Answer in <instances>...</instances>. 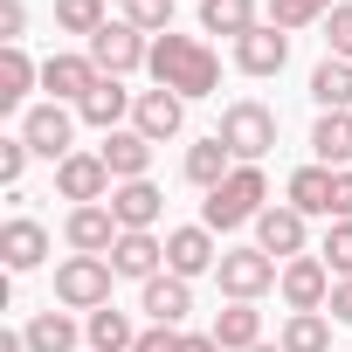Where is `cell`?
<instances>
[{
  "mask_svg": "<svg viewBox=\"0 0 352 352\" xmlns=\"http://www.w3.org/2000/svg\"><path fill=\"white\" fill-rule=\"evenodd\" d=\"M152 83L173 90V97H214L221 90V56L201 42V35H152Z\"/></svg>",
  "mask_w": 352,
  "mask_h": 352,
  "instance_id": "1",
  "label": "cell"
},
{
  "mask_svg": "<svg viewBox=\"0 0 352 352\" xmlns=\"http://www.w3.org/2000/svg\"><path fill=\"white\" fill-rule=\"evenodd\" d=\"M263 208H270V173H263V166H235L228 180L201 201V221H208L214 235H228V228H256Z\"/></svg>",
  "mask_w": 352,
  "mask_h": 352,
  "instance_id": "2",
  "label": "cell"
},
{
  "mask_svg": "<svg viewBox=\"0 0 352 352\" xmlns=\"http://www.w3.org/2000/svg\"><path fill=\"white\" fill-rule=\"evenodd\" d=\"M221 145L235 152V166H263L270 145H276V111L256 104V97H235V104L221 111Z\"/></svg>",
  "mask_w": 352,
  "mask_h": 352,
  "instance_id": "3",
  "label": "cell"
},
{
  "mask_svg": "<svg viewBox=\"0 0 352 352\" xmlns=\"http://www.w3.org/2000/svg\"><path fill=\"white\" fill-rule=\"evenodd\" d=\"M111 283H118V270H111V256H63L56 263V304L63 311H104L111 304Z\"/></svg>",
  "mask_w": 352,
  "mask_h": 352,
  "instance_id": "4",
  "label": "cell"
},
{
  "mask_svg": "<svg viewBox=\"0 0 352 352\" xmlns=\"http://www.w3.org/2000/svg\"><path fill=\"white\" fill-rule=\"evenodd\" d=\"M83 49H90V63H97L104 76H138V69L152 63V35H138L124 14H118V21H104Z\"/></svg>",
  "mask_w": 352,
  "mask_h": 352,
  "instance_id": "5",
  "label": "cell"
},
{
  "mask_svg": "<svg viewBox=\"0 0 352 352\" xmlns=\"http://www.w3.org/2000/svg\"><path fill=\"white\" fill-rule=\"evenodd\" d=\"M76 111L69 104H28L21 111V138H28V152L35 159H49V166H63L69 152H76Z\"/></svg>",
  "mask_w": 352,
  "mask_h": 352,
  "instance_id": "6",
  "label": "cell"
},
{
  "mask_svg": "<svg viewBox=\"0 0 352 352\" xmlns=\"http://www.w3.org/2000/svg\"><path fill=\"white\" fill-rule=\"evenodd\" d=\"M276 276H283V263H276V256H263L256 242H249V249H228V256H221V270H214V283H221V297H228V304H256L263 290H276Z\"/></svg>",
  "mask_w": 352,
  "mask_h": 352,
  "instance_id": "7",
  "label": "cell"
},
{
  "mask_svg": "<svg viewBox=\"0 0 352 352\" xmlns=\"http://www.w3.org/2000/svg\"><path fill=\"white\" fill-rule=\"evenodd\" d=\"M221 256H228V249L214 242V228H208V221L166 228V270H173V276H187V283H194V276H214V270H221Z\"/></svg>",
  "mask_w": 352,
  "mask_h": 352,
  "instance_id": "8",
  "label": "cell"
},
{
  "mask_svg": "<svg viewBox=\"0 0 352 352\" xmlns=\"http://www.w3.org/2000/svg\"><path fill=\"white\" fill-rule=\"evenodd\" d=\"M97 83H104V69L90 63V49H56V56L42 63V90H49V104H69V111H76Z\"/></svg>",
  "mask_w": 352,
  "mask_h": 352,
  "instance_id": "9",
  "label": "cell"
},
{
  "mask_svg": "<svg viewBox=\"0 0 352 352\" xmlns=\"http://www.w3.org/2000/svg\"><path fill=\"white\" fill-rule=\"evenodd\" d=\"M331 270H324V256H290L283 263V276H276V297L290 304V311H324L331 304Z\"/></svg>",
  "mask_w": 352,
  "mask_h": 352,
  "instance_id": "10",
  "label": "cell"
},
{
  "mask_svg": "<svg viewBox=\"0 0 352 352\" xmlns=\"http://www.w3.org/2000/svg\"><path fill=\"white\" fill-rule=\"evenodd\" d=\"M111 166H104V152H69L63 166H56V194L69 201V208H90V201H111Z\"/></svg>",
  "mask_w": 352,
  "mask_h": 352,
  "instance_id": "11",
  "label": "cell"
},
{
  "mask_svg": "<svg viewBox=\"0 0 352 352\" xmlns=\"http://www.w3.org/2000/svg\"><path fill=\"white\" fill-rule=\"evenodd\" d=\"M118 214H111V201H90V208H69V221H63V242H69V256H111L118 249Z\"/></svg>",
  "mask_w": 352,
  "mask_h": 352,
  "instance_id": "12",
  "label": "cell"
},
{
  "mask_svg": "<svg viewBox=\"0 0 352 352\" xmlns=\"http://www.w3.org/2000/svg\"><path fill=\"white\" fill-rule=\"evenodd\" d=\"M304 242H311V221H304L290 201H283V208L270 201V208L256 214V249H263V256H276V263H290V256H311Z\"/></svg>",
  "mask_w": 352,
  "mask_h": 352,
  "instance_id": "13",
  "label": "cell"
},
{
  "mask_svg": "<svg viewBox=\"0 0 352 352\" xmlns=\"http://www.w3.org/2000/svg\"><path fill=\"white\" fill-rule=\"evenodd\" d=\"M0 263H8V276H28L49 263V228L35 214H8V228H0Z\"/></svg>",
  "mask_w": 352,
  "mask_h": 352,
  "instance_id": "14",
  "label": "cell"
},
{
  "mask_svg": "<svg viewBox=\"0 0 352 352\" xmlns=\"http://www.w3.org/2000/svg\"><path fill=\"white\" fill-rule=\"evenodd\" d=\"M138 311H145V324H173V331H180V324H187V311H194V283L166 270V276L138 283Z\"/></svg>",
  "mask_w": 352,
  "mask_h": 352,
  "instance_id": "15",
  "label": "cell"
},
{
  "mask_svg": "<svg viewBox=\"0 0 352 352\" xmlns=\"http://www.w3.org/2000/svg\"><path fill=\"white\" fill-rule=\"evenodd\" d=\"M180 124H187V97H173V90H138V104H131V131H145L152 145H166V138H180Z\"/></svg>",
  "mask_w": 352,
  "mask_h": 352,
  "instance_id": "16",
  "label": "cell"
},
{
  "mask_svg": "<svg viewBox=\"0 0 352 352\" xmlns=\"http://www.w3.org/2000/svg\"><path fill=\"white\" fill-rule=\"evenodd\" d=\"M111 270L131 276V283H152V276H166V242L152 228H124L118 249H111Z\"/></svg>",
  "mask_w": 352,
  "mask_h": 352,
  "instance_id": "17",
  "label": "cell"
},
{
  "mask_svg": "<svg viewBox=\"0 0 352 352\" xmlns=\"http://www.w3.org/2000/svg\"><path fill=\"white\" fill-rule=\"evenodd\" d=\"M283 63H290V35L270 28V21H256V28L235 42V69H242V76H276Z\"/></svg>",
  "mask_w": 352,
  "mask_h": 352,
  "instance_id": "18",
  "label": "cell"
},
{
  "mask_svg": "<svg viewBox=\"0 0 352 352\" xmlns=\"http://www.w3.org/2000/svg\"><path fill=\"white\" fill-rule=\"evenodd\" d=\"M97 152H104V166H111L118 187H124V180H152V138H145V131H131V124H124V131H104Z\"/></svg>",
  "mask_w": 352,
  "mask_h": 352,
  "instance_id": "19",
  "label": "cell"
},
{
  "mask_svg": "<svg viewBox=\"0 0 352 352\" xmlns=\"http://www.w3.org/2000/svg\"><path fill=\"white\" fill-rule=\"evenodd\" d=\"M131 104H138V90H124V76H104V83L76 104V118H83V124H97V131H124Z\"/></svg>",
  "mask_w": 352,
  "mask_h": 352,
  "instance_id": "20",
  "label": "cell"
},
{
  "mask_svg": "<svg viewBox=\"0 0 352 352\" xmlns=\"http://www.w3.org/2000/svg\"><path fill=\"white\" fill-rule=\"evenodd\" d=\"M283 201L304 214V221H331V166H297L290 173V187H283Z\"/></svg>",
  "mask_w": 352,
  "mask_h": 352,
  "instance_id": "21",
  "label": "cell"
},
{
  "mask_svg": "<svg viewBox=\"0 0 352 352\" xmlns=\"http://www.w3.org/2000/svg\"><path fill=\"white\" fill-rule=\"evenodd\" d=\"M111 214H118V228H159L166 194L152 180H124V187H111Z\"/></svg>",
  "mask_w": 352,
  "mask_h": 352,
  "instance_id": "22",
  "label": "cell"
},
{
  "mask_svg": "<svg viewBox=\"0 0 352 352\" xmlns=\"http://www.w3.org/2000/svg\"><path fill=\"white\" fill-rule=\"evenodd\" d=\"M21 338H28V352H76V345H83V324H76L63 304H49V311H35V318L21 324Z\"/></svg>",
  "mask_w": 352,
  "mask_h": 352,
  "instance_id": "23",
  "label": "cell"
},
{
  "mask_svg": "<svg viewBox=\"0 0 352 352\" xmlns=\"http://www.w3.org/2000/svg\"><path fill=\"white\" fill-rule=\"evenodd\" d=\"M228 173H235V152L221 145V131H208V138H194V145H187V187L214 194Z\"/></svg>",
  "mask_w": 352,
  "mask_h": 352,
  "instance_id": "24",
  "label": "cell"
},
{
  "mask_svg": "<svg viewBox=\"0 0 352 352\" xmlns=\"http://www.w3.org/2000/svg\"><path fill=\"white\" fill-rule=\"evenodd\" d=\"M311 152H318V166L345 173V166H352V111H318V124H311Z\"/></svg>",
  "mask_w": 352,
  "mask_h": 352,
  "instance_id": "25",
  "label": "cell"
},
{
  "mask_svg": "<svg viewBox=\"0 0 352 352\" xmlns=\"http://www.w3.org/2000/svg\"><path fill=\"white\" fill-rule=\"evenodd\" d=\"M28 90H42V63L28 49H0V111H28Z\"/></svg>",
  "mask_w": 352,
  "mask_h": 352,
  "instance_id": "26",
  "label": "cell"
},
{
  "mask_svg": "<svg viewBox=\"0 0 352 352\" xmlns=\"http://www.w3.org/2000/svg\"><path fill=\"white\" fill-rule=\"evenodd\" d=\"M214 345L221 352H249V345H263V311L256 304H228V311H214Z\"/></svg>",
  "mask_w": 352,
  "mask_h": 352,
  "instance_id": "27",
  "label": "cell"
},
{
  "mask_svg": "<svg viewBox=\"0 0 352 352\" xmlns=\"http://www.w3.org/2000/svg\"><path fill=\"white\" fill-rule=\"evenodd\" d=\"M83 338H90V352H131V345H138V324H131V311L104 304V311L83 318Z\"/></svg>",
  "mask_w": 352,
  "mask_h": 352,
  "instance_id": "28",
  "label": "cell"
},
{
  "mask_svg": "<svg viewBox=\"0 0 352 352\" xmlns=\"http://www.w3.org/2000/svg\"><path fill=\"white\" fill-rule=\"evenodd\" d=\"M311 104H318V111H352V63L324 56V63L311 69Z\"/></svg>",
  "mask_w": 352,
  "mask_h": 352,
  "instance_id": "29",
  "label": "cell"
},
{
  "mask_svg": "<svg viewBox=\"0 0 352 352\" xmlns=\"http://www.w3.org/2000/svg\"><path fill=\"white\" fill-rule=\"evenodd\" d=\"M283 352H331V318L324 311H290L283 331H276Z\"/></svg>",
  "mask_w": 352,
  "mask_h": 352,
  "instance_id": "30",
  "label": "cell"
},
{
  "mask_svg": "<svg viewBox=\"0 0 352 352\" xmlns=\"http://www.w3.org/2000/svg\"><path fill=\"white\" fill-rule=\"evenodd\" d=\"M201 28H208V35L242 42V35L256 28V0H201Z\"/></svg>",
  "mask_w": 352,
  "mask_h": 352,
  "instance_id": "31",
  "label": "cell"
},
{
  "mask_svg": "<svg viewBox=\"0 0 352 352\" xmlns=\"http://www.w3.org/2000/svg\"><path fill=\"white\" fill-rule=\"evenodd\" d=\"M104 21H111L104 0H56V28H63V35H83V42H90Z\"/></svg>",
  "mask_w": 352,
  "mask_h": 352,
  "instance_id": "32",
  "label": "cell"
},
{
  "mask_svg": "<svg viewBox=\"0 0 352 352\" xmlns=\"http://www.w3.org/2000/svg\"><path fill=\"white\" fill-rule=\"evenodd\" d=\"M331 8H338V0H270V28H283V35H290V28H311V21H324Z\"/></svg>",
  "mask_w": 352,
  "mask_h": 352,
  "instance_id": "33",
  "label": "cell"
},
{
  "mask_svg": "<svg viewBox=\"0 0 352 352\" xmlns=\"http://www.w3.org/2000/svg\"><path fill=\"white\" fill-rule=\"evenodd\" d=\"M173 8H180V0H124V21L138 35H173Z\"/></svg>",
  "mask_w": 352,
  "mask_h": 352,
  "instance_id": "34",
  "label": "cell"
},
{
  "mask_svg": "<svg viewBox=\"0 0 352 352\" xmlns=\"http://www.w3.org/2000/svg\"><path fill=\"white\" fill-rule=\"evenodd\" d=\"M324 270L331 276H352V221H324Z\"/></svg>",
  "mask_w": 352,
  "mask_h": 352,
  "instance_id": "35",
  "label": "cell"
},
{
  "mask_svg": "<svg viewBox=\"0 0 352 352\" xmlns=\"http://www.w3.org/2000/svg\"><path fill=\"white\" fill-rule=\"evenodd\" d=\"M324 49H331L338 63H352V0H338V8L324 14Z\"/></svg>",
  "mask_w": 352,
  "mask_h": 352,
  "instance_id": "36",
  "label": "cell"
},
{
  "mask_svg": "<svg viewBox=\"0 0 352 352\" xmlns=\"http://www.w3.org/2000/svg\"><path fill=\"white\" fill-rule=\"evenodd\" d=\"M28 159H35V152H28V138H21V131H14V138H0V180H8V187H21Z\"/></svg>",
  "mask_w": 352,
  "mask_h": 352,
  "instance_id": "37",
  "label": "cell"
},
{
  "mask_svg": "<svg viewBox=\"0 0 352 352\" xmlns=\"http://www.w3.org/2000/svg\"><path fill=\"white\" fill-rule=\"evenodd\" d=\"M21 35H28V8H21V0H0V42L21 49Z\"/></svg>",
  "mask_w": 352,
  "mask_h": 352,
  "instance_id": "38",
  "label": "cell"
},
{
  "mask_svg": "<svg viewBox=\"0 0 352 352\" xmlns=\"http://www.w3.org/2000/svg\"><path fill=\"white\" fill-rule=\"evenodd\" d=\"M131 352H180V331H173V324H145Z\"/></svg>",
  "mask_w": 352,
  "mask_h": 352,
  "instance_id": "39",
  "label": "cell"
},
{
  "mask_svg": "<svg viewBox=\"0 0 352 352\" xmlns=\"http://www.w3.org/2000/svg\"><path fill=\"white\" fill-rule=\"evenodd\" d=\"M331 221H352V166L331 173Z\"/></svg>",
  "mask_w": 352,
  "mask_h": 352,
  "instance_id": "40",
  "label": "cell"
},
{
  "mask_svg": "<svg viewBox=\"0 0 352 352\" xmlns=\"http://www.w3.org/2000/svg\"><path fill=\"white\" fill-rule=\"evenodd\" d=\"M324 318H331V324H352V276H338V283H331V304H324Z\"/></svg>",
  "mask_w": 352,
  "mask_h": 352,
  "instance_id": "41",
  "label": "cell"
},
{
  "mask_svg": "<svg viewBox=\"0 0 352 352\" xmlns=\"http://www.w3.org/2000/svg\"><path fill=\"white\" fill-rule=\"evenodd\" d=\"M180 352H221L214 331H180Z\"/></svg>",
  "mask_w": 352,
  "mask_h": 352,
  "instance_id": "42",
  "label": "cell"
},
{
  "mask_svg": "<svg viewBox=\"0 0 352 352\" xmlns=\"http://www.w3.org/2000/svg\"><path fill=\"white\" fill-rule=\"evenodd\" d=\"M0 352H28V338L21 331H0Z\"/></svg>",
  "mask_w": 352,
  "mask_h": 352,
  "instance_id": "43",
  "label": "cell"
},
{
  "mask_svg": "<svg viewBox=\"0 0 352 352\" xmlns=\"http://www.w3.org/2000/svg\"><path fill=\"white\" fill-rule=\"evenodd\" d=\"M249 352H283V345H270V338H263V345H249Z\"/></svg>",
  "mask_w": 352,
  "mask_h": 352,
  "instance_id": "44",
  "label": "cell"
}]
</instances>
